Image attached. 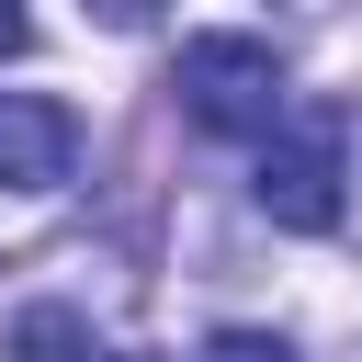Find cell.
Returning <instances> with one entry per match:
<instances>
[{"label":"cell","instance_id":"cell-6","mask_svg":"<svg viewBox=\"0 0 362 362\" xmlns=\"http://www.w3.org/2000/svg\"><path fill=\"white\" fill-rule=\"evenodd\" d=\"M23 45H34V23H23V11L0 0V57H23Z\"/></svg>","mask_w":362,"mask_h":362},{"label":"cell","instance_id":"cell-4","mask_svg":"<svg viewBox=\"0 0 362 362\" xmlns=\"http://www.w3.org/2000/svg\"><path fill=\"white\" fill-rule=\"evenodd\" d=\"M11 362H102V351H90V317L79 305H23L11 317Z\"/></svg>","mask_w":362,"mask_h":362},{"label":"cell","instance_id":"cell-2","mask_svg":"<svg viewBox=\"0 0 362 362\" xmlns=\"http://www.w3.org/2000/svg\"><path fill=\"white\" fill-rule=\"evenodd\" d=\"M249 204L272 226H294V238L339 226V124L328 113H283L260 136V158H249Z\"/></svg>","mask_w":362,"mask_h":362},{"label":"cell","instance_id":"cell-1","mask_svg":"<svg viewBox=\"0 0 362 362\" xmlns=\"http://www.w3.org/2000/svg\"><path fill=\"white\" fill-rule=\"evenodd\" d=\"M170 90H181V113L204 136H272L283 124V57H272V34H181Z\"/></svg>","mask_w":362,"mask_h":362},{"label":"cell","instance_id":"cell-5","mask_svg":"<svg viewBox=\"0 0 362 362\" xmlns=\"http://www.w3.org/2000/svg\"><path fill=\"white\" fill-rule=\"evenodd\" d=\"M204 362H294V339H272V328H215Z\"/></svg>","mask_w":362,"mask_h":362},{"label":"cell","instance_id":"cell-3","mask_svg":"<svg viewBox=\"0 0 362 362\" xmlns=\"http://www.w3.org/2000/svg\"><path fill=\"white\" fill-rule=\"evenodd\" d=\"M79 181V113L57 90H0V192L11 204H45Z\"/></svg>","mask_w":362,"mask_h":362},{"label":"cell","instance_id":"cell-7","mask_svg":"<svg viewBox=\"0 0 362 362\" xmlns=\"http://www.w3.org/2000/svg\"><path fill=\"white\" fill-rule=\"evenodd\" d=\"M124 362H158V351H124Z\"/></svg>","mask_w":362,"mask_h":362}]
</instances>
